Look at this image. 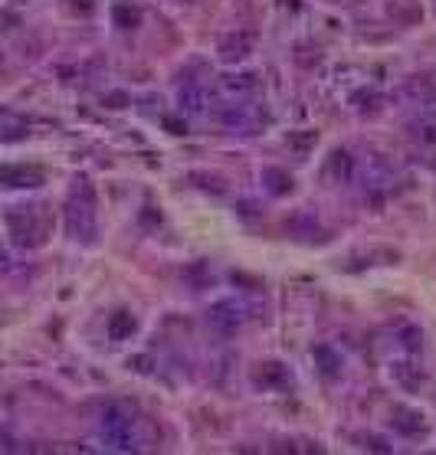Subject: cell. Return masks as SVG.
I'll list each match as a JSON object with an SVG mask.
<instances>
[{"instance_id":"cell-10","label":"cell","mask_w":436,"mask_h":455,"mask_svg":"<svg viewBox=\"0 0 436 455\" xmlns=\"http://www.w3.org/2000/svg\"><path fill=\"white\" fill-rule=\"evenodd\" d=\"M3 184L7 187H39L43 174L33 167H3Z\"/></svg>"},{"instance_id":"cell-14","label":"cell","mask_w":436,"mask_h":455,"mask_svg":"<svg viewBox=\"0 0 436 455\" xmlns=\"http://www.w3.org/2000/svg\"><path fill=\"white\" fill-rule=\"evenodd\" d=\"M224 89L226 92H249V89H256V75H249V73L224 75Z\"/></svg>"},{"instance_id":"cell-20","label":"cell","mask_w":436,"mask_h":455,"mask_svg":"<svg viewBox=\"0 0 436 455\" xmlns=\"http://www.w3.org/2000/svg\"><path fill=\"white\" fill-rule=\"evenodd\" d=\"M128 367H135L138 373H148V370H151V360H148V357H131V360H128Z\"/></svg>"},{"instance_id":"cell-21","label":"cell","mask_w":436,"mask_h":455,"mask_svg":"<svg viewBox=\"0 0 436 455\" xmlns=\"http://www.w3.org/2000/svg\"><path fill=\"white\" fill-rule=\"evenodd\" d=\"M367 449H371V452H390V445H387L384 439H377V436H371V439H367Z\"/></svg>"},{"instance_id":"cell-6","label":"cell","mask_w":436,"mask_h":455,"mask_svg":"<svg viewBox=\"0 0 436 455\" xmlns=\"http://www.w3.org/2000/svg\"><path fill=\"white\" fill-rule=\"evenodd\" d=\"M253 380L262 383V387H289L292 377H289V370L279 364V360H262L256 373H253Z\"/></svg>"},{"instance_id":"cell-15","label":"cell","mask_w":436,"mask_h":455,"mask_svg":"<svg viewBox=\"0 0 436 455\" xmlns=\"http://www.w3.org/2000/svg\"><path fill=\"white\" fill-rule=\"evenodd\" d=\"M394 377H397L403 387H417V383L424 380L420 367H413V364H394Z\"/></svg>"},{"instance_id":"cell-23","label":"cell","mask_w":436,"mask_h":455,"mask_svg":"<svg viewBox=\"0 0 436 455\" xmlns=\"http://www.w3.org/2000/svg\"><path fill=\"white\" fill-rule=\"evenodd\" d=\"M109 102H112V109H122V102H125V95H109Z\"/></svg>"},{"instance_id":"cell-5","label":"cell","mask_w":436,"mask_h":455,"mask_svg":"<svg viewBox=\"0 0 436 455\" xmlns=\"http://www.w3.org/2000/svg\"><path fill=\"white\" fill-rule=\"evenodd\" d=\"M390 423H394V429L403 432V436H420V432L426 429L424 413L407 409V406H394V416H390Z\"/></svg>"},{"instance_id":"cell-16","label":"cell","mask_w":436,"mask_h":455,"mask_svg":"<svg viewBox=\"0 0 436 455\" xmlns=\"http://www.w3.org/2000/svg\"><path fill=\"white\" fill-rule=\"evenodd\" d=\"M181 109L200 111V109H203V92H200L197 86H184V89H181Z\"/></svg>"},{"instance_id":"cell-17","label":"cell","mask_w":436,"mask_h":455,"mask_svg":"<svg viewBox=\"0 0 436 455\" xmlns=\"http://www.w3.org/2000/svg\"><path fill=\"white\" fill-rule=\"evenodd\" d=\"M413 138H420L424 145H436V122L424 118V122L413 124Z\"/></svg>"},{"instance_id":"cell-18","label":"cell","mask_w":436,"mask_h":455,"mask_svg":"<svg viewBox=\"0 0 436 455\" xmlns=\"http://www.w3.org/2000/svg\"><path fill=\"white\" fill-rule=\"evenodd\" d=\"M400 344L407 347V351H420L424 347V334L417 331V328H400Z\"/></svg>"},{"instance_id":"cell-1","label":"cell","mask_w":436,"mask_h":455,"mask_svg":"<svg viewBox=\"0 0 436 455\" xmlns=\"http://www.w3.org/2000/svg\"><path fill=\"white\" fill-rule=\"evenodd\" d=\"M96 197L86 177H79L73 187V197L66 203V233L82 243H96Z\"/></svg>"},{"instance_id":"cell-11","label":"cell","mask_w":436,"mask_h":455,"mask_svg":"<svg viewBox=\"0 0 436 455\" xmlns=\"http://www.w3.org/2000/svg\"><path fill=\"white\" fill-rule=\"evenodd\" d=\"M311 357H315V364H318V370H322L328 380H335L338 373H341V357L331 351L328 344H318L315 351H311Z\"/></svg>"},{"instance_id":"cell-22","label":"cell","mask_w":436,"mask_h":455,"mask_svg":"<svg viewBox=\"0 0 436 455\" xmlns=\"http://www.w3.org/2000/svg\"><path fill=\"white\" fill-rule=\"evenodd\" d=\"M164 124H167L174 135H184V131H187V124L184 122H174V118H164Z\"/></svg>"},{"instance_id":"cell-19","label":"cell","mask_w":436,"mask_h":455,"mask_svg":"<svg viewBox=\"0 0 436 455\" xmlns=\"http://www.w3.org/2000/svg\"><path fill=\"white\" fill-rule=\"evenodd\" d=\"M315 141H318L315 131H305V135H289V145H292V148H299V151H309Z\"/></svg>"},{"instance_id":"cell-2","label":"cell","mask_w":436,"mask_h":455,"mask_svg":"<svg viewBox=\"0 0 436 455\" xmlns=\"http://www.w3.org/2000/svg\"><path fill=\"white\" fill-rule=\"evenodd\" d=\"M102 436H105L109 449H115V452H131V449H138L135 436H131V419H128V413L118 409V406H105V413H102Z\"/></svg>"},{"instance_id":"cell-8","label":"cell","mask_w":436,"mask_h":455,"mask_svg":"<svg viewBox=\"0 0 436 455\" xmlns=\"http://www.w3.org/2000/svg\"><path fill=\"white\" fill-rule=\"evenodd\" d=\"M135 328H138V321L131 311H115L112 318H109V324H105V331H109L112 341H128L135 334Z\"/></svg>"},{"instance_id":"cell-4","label":"cell","mask_w":436,"mask_h":455,"mask_svg":"<svg viewBox=\"0 0 436 455\" xmlns=\"http://www.w3.org/2000/svg\"><path fill=\"white\" fill-rule=\"evenodd\" d=\"M207 321L217 334H237L239 328V308L233 301H217V305L207 311Z\"/></svg>"},{"instance_id":"cell-3","label":"cell","mask_w":436,"mask_h":455,"mask_svg":"<svg viewBox=\"0 0 436 455\" xmlns=\"http://www.w3.org/2000/svg\"><path fill=\"white\" fill-rule=\"evenodd\" d=\"M7 230H10L17 246H39V239H43V236H39L43 230L37 226L30 210H13V213H7Z\"/></svg>"},{"instance_id":"cell-12","label":"cell","mask_w":436,"mask_h":455,"mask_svg":"<svg viewBox=\"0 0 436 455\" xmlns=\"http://www.w3.org/2000/svg\"><path fill=\"white\" fill-rule=\"evenodd\" d=\"M262 184H266V190H269L273 197H286L289 190H292V177H289L282 167H266V171H262Z\"/></svg>"},{"instance_id":"cell-9","label":"cell","mask_w":436,"mask_h":455,"mask_svg":"<svg viewBox=\"0 0 436 455\" xmlns=\"http://www.w3.org/2000/svg\"><path fill=\"white\" fill-rule=\"evenodd\" d=\"M351 174H354V158H351L348 151H335L328 158V177L338 180V184H348Z\"/></svg>"},{"instance_id":"cell-7","label":"cell","mask_w":436,"mask_h":455,"mask_svg":"<svg viewBox=\"0 0 436 455\" xmlns=\"http://www.w3.org/2000/svg\"><path fill=\"white\" fill-rule=\"evenodd\" d=\"M249 46H253V37H249V33H230L226 39H220V59H224V62L246 59Z\"/></svg>"},{"instance_id":"cell-13","label":"cell","mask_w":436,"mask_h":455,"mask_svg":"<svg viewBox=\"0 0 436 455\" xmlns=\"http://www.w3.org/2000/svg\"><path fill=\"white\" fill-rule=\"evenodd\" d=\"M112 20H115V26H122V30H135V26L141 24V10H138L135 3H115Z\"/></svg>"}]
</instances>
